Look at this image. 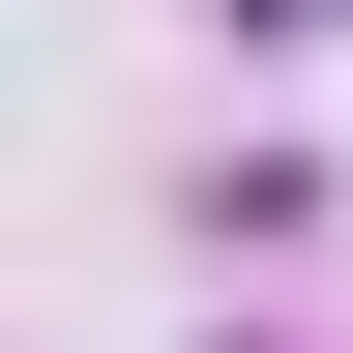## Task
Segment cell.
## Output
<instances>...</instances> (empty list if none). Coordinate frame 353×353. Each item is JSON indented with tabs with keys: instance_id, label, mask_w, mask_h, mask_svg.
<instances>
[{
	"instance_id": "obj_1",
	"label": "cell",
	"mask_w": 353,
	"mask_h": 353,
	"mask_svg": "<svg viewBox=\"0 0 353 353\" xmlns=\"http://www.w3.org/2000/svg\"><path fill=\"white\" fill-rule=\"evenodd\" d=\"M294 30H353V0H294Z\"/></svg>"
}]
</instances>
